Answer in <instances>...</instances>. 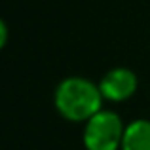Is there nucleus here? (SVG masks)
Here are the masks:
<instances>
[{
  "mask_svg": "<svg viewBox=\"0 0 150 150\" xmlns=\"http://www.w3.org/2000/svg\"><path fill=\"white\" fill-rule=\"evenodd\" d=\"M103 99L99 86L80 76L65 78L53 95L57 112L69 122H88L101 110Z\"/></svg>",
  "mask_w": 150,
  "mask_h": 150,
  "instance_id": "1",
  "label": "nucleus"
},
{
  "mask_svg": "<svg viewBox=\"0 0 150 150\" xmlns=\"http://www.w3.org/2000/svg\"><path fill=\"white\" fill-rule=\"evenodd\" d=\"M124 122L112 110H99L86 122L84 146L88 150H120L124 141Z\"/></svg>",
  "mask_w": 150,
  "mask_h": 150,
  "instance_id": "2",
  "label": "nucleus"
},
{
  "mask_svg": "<svg viewBox=\"0 0 150 150\" xmlns=\"http://www.w3.org/2000/svg\"><path fill=\"white\" fill-rule=\"evenodd\" d=\"M137 86H139V80H137L135 72L125 69V67H118V69L108 70L99 82V89L103 97L114 103L129 99L137 91Z\"/></svg>",
  "mask_w": 150,
  "mask_h": 150,
  "instance_id": "3",
  "label": "nucleus"
},
{
  "mask_svg": "<svg viewBox=\"0 0 150 150\" xmlns=\"http://www.w3.org/2000/svg\"><path fill=\"white\" fill-rule=\"evenodd\" d=\"M120 150H150V122L135 120L125 125Z\"/></svg>",
  "mask_w": 150,
  "mask_h": 150,
  "instance_id": "4",
  "label": "nucleus"
},
{
  "mask_svg": "<svg viewBox=\"0 0 150 150\" xmlns=\"http://www.w3.org/2000/svg\"><path fill=\"white\" fill-rule=\"evenodd\" d=\"M6 42H8V25H6V21L0 17V50L6 46Z\"/></svg>",
  "mask_w": 150,
  "mask_h": 150,
  "instance_id": "5",
  "label": "nucleus"
}]
</instances>
